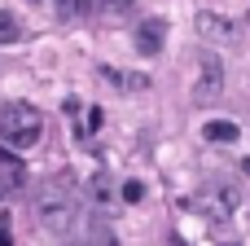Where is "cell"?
I'll use <instances>...</instances> for the list:
<instances>
[{"mask_svg":"<svg viewBox=\"0 0 250 246\" xmlns=\"http://www.w3.org/2000/svg\"><path fill=\"white\" fill-rule=\"evenodd\" d=\"M35 220L48 233H70V224L79 220V202H75V189L66 185V176L44 180L35 189Z\"/></svg>","mask_w":250,"mask_h":246,"instance_id":"obj_1","label":"cell"},{"mask_svg":"<svg viewBox=\"0 0 250 246\" xmlns=\"http://www.w3.org/2000/svg\"><path fill=\"white\" fill-rule=\"evenodd\" d=\"M40 132H44V119H40L35 106H26V101H9V106H0V141H4V145H13V150H31V145L40 141Z\"/></svg>","mask_w":250,"mask_h":246,"instance_id":"obj_2","label":"cell"},{"mask_svg":"<svg viewBox=\"0 0 250 246\" xmlns=\"http://www.w3.org/2000/svg\"><path fill=\"white\" fill-rule=\"evenodd\" d=\"M220 88H224V62L215 53H202V75L193 84V101H211V97H220Z\"/></svg>","mask_w":250,"mask_h":246,"instance_id":"obj_3","label":"cell"},{"mask_svg":"<svg viewBox=\"0 0 250 246\" xmlns=\"http://www.w3.org/2000/svg\"><path fill=\"white\" fill-rule=\"evenodd\" d=\"M163 40H167V22H163V18H145V22L136 26V53L154 57V53L163 48Z\"/></svg>","mask_w":250,"mask_h":246,"instance_id":"obj_4","label":"cell"},{"mask_svg":"<svg viewBox=\"0 0 250 246\" xmlns=\"http://www.w3.org/2000/svg\"><path fill=\"white\" fill-rule=\"evenodd\" d=\"M22 185H26V167H22V158L9 154V150H0V194H13V189H22Z\"/></svg>","mask_w":250,"mask_h":246,"instance_id":"obj_5","label":"cell"},{"mask_svg":"<svg viewBox=\"0 0 250 246\" xmlns=\"http://www.w3.org/2000/svg\"><path fill=\"white\" fill-rule=\"evenodd\" d=\"M193 26H198V35H202V40H229V35H233V26H229L224 18H215V13H198V18H193Z\"/></svg>","mask_w":250,"mask_h":246,"instance_id":"obj_6","label":"cell"},{"mask_svg":"<svg viewBox=\"0 0 250 246\" xmlns=\"http://www.w3.org/2000/svg\"><path fill=\"white\" fill-rule=\"evenodd\" d=\"M202 136H207V141H215V145H233V141L242 136V128H237L233 119H211V123L202 128Z\"/></svg>","mask_w":250,"mask_h":246,"instance_id":"obj_7","label":"cell"},{"mask_svg":"<svg viewBox=\"0 0 250 246\" xmlns=\"http://www.w3.org/2000/svg\"><path fill=\"white\" fill-rule=\"evenodd\" d=\"M53 4H57V18H66V22L75 18V22H79V18H88V13H92V4H97V0H53Z\"/></svg>","mask_w":250,"mask_h":246,"instance_id":"obj_8","label":"cell"},{"mask_svg":"<svg viewBox=\"0 0 250 246\" xmlns=\"http://www.w3.org/2000/svg\"><path fill=\"white\" fill-rule=\"evenodd\" d=\"M18 40H22V22H18V13L0 9V44H18Z\"/></svg>","mask_w":250,"mask_h":246,"instance_id":"obj_9","label":"cell"},{"mask_svg":"<svg viewBox=\"0 0 250 246\" xmlns=\"http://www.w3.org/2000/svg\"><path fill=\"white\" fill-rule=\"evenodd\" d=\"M97 128H101V106H88V119H83V128H79V132H83V136H92Z\"/></svg>","mask_w":250,"mask_h":246,"instance_id":"obj_10","label":"cell"},{"mask_svg":"<svg viewBox=\"0 0 250 246\" xmlns=\"http://www.w3.org/2000/svg\"><path fill=\"white\" fill-rule=\"evenodd\" d=\"M88 189H92V198H97V202H110V185H105V176H92V185H88Z\"/></svg>","mask_w":250,"mask_h":246,"instance_id":"obj_11","label":"cell"},{"mask_svg":"<svg viewBox=\"0 0 250 246\" xmlns=\"http://www.w3.org/2000/svg\"><path fill=\"white\" fill-rule=\"evenodd\" d=\"M141 198H145V185L141 180H127L123 185V202H141Z\"/></svg>","mask_w":250,"mask_h":246,"instance_id":"obj_12","label":"cell"},{"mask_svg":"<svg viewBox=\"0 0 250 246\" xmlns=\"http://www.w3.org/2000/svg\"><path fill=\"white\" fill-rule=\"evenodd\" d=\"M101 4H105V9H110V13H127V9H132V4H136V0H101Z\"/></svg>","mask_w":250,"mask_h":246,"instance_id":"obj_13","label":"cell"},{"mask_svg":"<svg viewBox=\"0 0 250 246\" xmlns=\"http://www.w3.org/2000/svg\"><path fill=\"white\" fill-rule=\"evenodd\" d=\"M0 246H13V238H9V229L0 224Z\"/></svg>","mask_w":250,"mask_h":246,"instance_id":"obj_14","label":"cell"},{"mask_svg":"<svg viewBox=\"0 0 250 246\" xmlns=\"http://www.w3.org/2000/svg\"><path fill=\"white\" fill-rule=\"evenodd\" d=\"M246 35H250V18H246Z\"/></svg>","mask_w":250,"mask_h":246,"instance_id":"obj_15","label":"cell"}]
</instances>
